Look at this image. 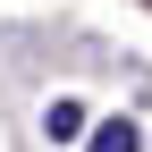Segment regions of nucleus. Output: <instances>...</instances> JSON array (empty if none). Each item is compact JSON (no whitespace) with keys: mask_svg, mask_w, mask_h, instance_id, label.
Here are the masks:
<instances>
[{"mask_svg":"<svg viewBox=\"0 0 152 152\" xmlns=\"http://www.w3.org/2000/svg\"><path fill=\"white\" fill-rule=\"evenodd\" d=\"M42 135H51V144H76V135H93L85 102H51V110H42Z\"/></svg>","mask_w":152,"mask_h":152,"instance_id":"1","label":"nucleus"},{"mask_svg":"<svg viewBox=\"0 0 152 152\" xmlns=\"http://www.w3.org/2000/svg\"><path fill=\"white\" fill-rule=\"evenodd\" d=\"M85 152H135V127H127V118H102L85 135Z\"/></svg>","mask_w":152,"mask_h":152,"instance_id":"2","label":"nucleus"}]
</instances>
